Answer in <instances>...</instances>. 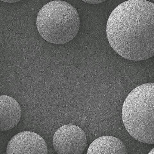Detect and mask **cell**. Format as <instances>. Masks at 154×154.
Returning a JSON list of instances; mask_svg holds the SVG:
<instances>
[{"label": "cell", "mask_w": 154, "mask_h": 154, "mask_svg": "<svg viewBox=\"0 0 154 154\" xmlns=\"http://www.w3.org/2000/svg\"><path fill=\"white\" fill-rule=\"evenodd\" d=\"M106 33L110 45L125 58L133 61L154 56V4L131 0L120 4L109 17Z\"/></svg>", "instance_id": "cell-1"}, {"label": "cell", "mask_w": 154, "mask_h": 154, "mask_svg": "<svg viewBox=\"0 0 154 154\" xmlns=\"http://www.w3.org/2000/svg\"><path fill=\"white\" fill-rule=\"evenodd\" d=\"M122 117L132 137L154 144V83L140 85L130 93L123 105Z\"/></svg>", "instance_id": "cell-2"}, {"label": "cell", "mask_w": 154, "mask_h": 154, "mask_svg": "<svg viewBox=\"0 0 154 154\" xmlns=\"http://www.w3.org/2000/svg\"><path fill=\"white\" fill-rule=\"evenodd\" d=\"M38 31L46 41L65 44L73 40L79 30L80 19L76 9L66 2L55 1L46 4L38 14Z\"/></svg>", "instance_id": "cell-3"}, {"label": "cell", "mask_w": 154, "mask_h": 154, "mask_svg": "<svg viewBox=\"0 0 154 154\" xmlns=\"http://www.w3.org/2000/svg\"><path fill=\"white\" fill-rule=\"evenodd\" d=\"M86 134L75 125H64L58 129L53 138V144L58 154H82L87 144Z\"/></svg>", "instance_id": "cell-4"}, {"label": "cell", "mask_w": 154, "mask_h": 154, "mask_svg": "<svg viewBox=\"0 0 154 154\" xmlns=\"http://www.w3.org/2000/svg\"><path fill=\"white\" fill-rule=\"evenodd\" d=\"M7 154H48L46 143L40 135L31 131L17 134L9 141Z\"/></svg>", "instance_id": "cell-5"}, {"label": "cell", "mask_w": 154, "mask_h": 154, "mask_svg": "<svg viewBox=\"0 0 154 154\" xmlns=\"http://www.w3.org/2000/svg\"><path fill=\"white\" fill-rule=\"evenodd\" d=\"M0 129L6 131L15 127L21 118V110L17 101L7 95L0 96Z\"/></svg>", "instance_id": "cell-6"}, {"label": "cell", "mask_w": 154, "mask_h": 154, "mask_svg": "<svg viewBox=\"0 0 154 154\" xmlns=\"http://www.w3.org/2000/svg\"><path fill=\"white\" fill-rule=\"evenodd\" d=\"M87 154H128L123 142L116 137L104 136L99 137L89 146Z\"/></svg>", "instance_id": "cell-7"}, {"label": "cell", "mask_w": 154, "mask_h": 154, "mask_svg": "<svg viewBox=\"0 0 154 154\" xmlns=\"http://www.w3.org/2000/svg\"><path fill=\"white\" fill-rule=\"evenodd\" d=\"M84 2L90 4H98L101 3H103L105 1H85Z\"/></svg>", "instance_id": "cell-8"}, {"label": "cell", "mask_w": 154, "mask_h": 154, "mask_svg": "<svg viewBox=\"0 0 154 154\" xmlns=\"http://www.w3.org/2000/svg\"><path fill=\"white\" fill-rule=\"evenodd\" d=\"M2 1L3 2H9V3H14V2H16L18 1Z\"/></svg>", "instance_id": "cell-9"}, {"label": "cell", "mask_w": 154, "mask_h": 154, "mask_svg": "<svg viewBox=\"0 0 154 154\" xmlns=\"http://www.w3.org/2000/svg\"><path fill=\"white\" fill-rule=\"evenodd\" d=\"M148 154H154V147L153 148L150 152H149Z\"/></svg>", "instance_id": "cell-10"}]
</instances>
